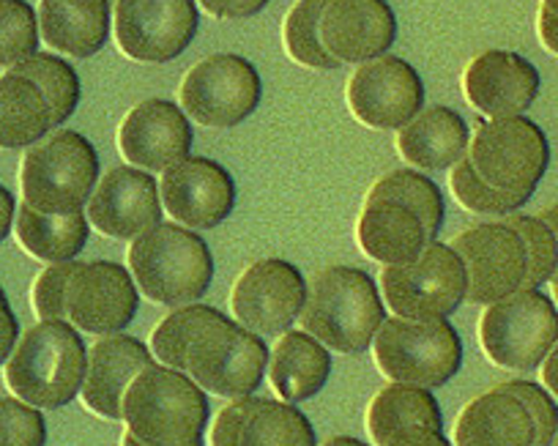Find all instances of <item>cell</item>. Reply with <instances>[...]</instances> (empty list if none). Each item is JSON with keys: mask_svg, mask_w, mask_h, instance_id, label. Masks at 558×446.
Segmentation results:
<instances>
[{"mask_svg": "<svg viewBox=\"0 0 558 446\" xmlns=\"http://www.w3.org/2000/svg\"><path fill=\"white\" fill-rule=\"evenodd\" d=\"M208 391L181 370L148 364L123 395L126 433L146 446H195L208 427Z\"/></svg>", "mask_w": 558, "mask_h": 446, "instance_id": "cell-1", "label": "cell"}, {"mask_svg": "<svg viewBox=\"0 0 558 446\" xmlns=\"http://www.w3.org/2000/svg\"><path fill=\"white\" fill-rule=\"evenodd\" d=\"M302 329L329 351L359 357L373 348L375 335L386 321V304L378 285L367 272L353 266H329L313 277Z\"/></svg>", "mask_w": 558, "mask_h": 446, "instance_id": "cell-2", "label": "cell"}, {"mask_svg": "<svg viewBox=\"0 0 558 446\" xmlns=\"http://www.w3.org/2000/svg\"><path fill=\"white\" fill-rule=\"evenodd\" d=\"M88 348L69 321H39L7 362V386L39 411H58L83 391Z\"/></svg>", "mask_w": 558, "mask_h": 446, "instance_id": "cell-3", "label": "cell"}, {"mask_svg": "<svg viewBox=\"0 0 558 446\" xmlns=\"http://www.w3.org/2000/svg\"><path fill=\"white\" fill-rule=\"evenodd\" d=\"M126 261L140 293L162 308L197 302L214 282L211 250L184 225H154L132 241Z\"/></svg>", "mask_w": 558, "mask_h": 446, "instance_id": "cell-4", "label": "cell"}, {"mask_svg": "<svg viewBox=\"0 0 558 446\" xmlns=\"http://www.w3.org/2000/svg\"><path fill=\"white\" fill-rule=\"evenodd\" d=\"M99 184V154L74 129H58L31 145L20 170L23 203L41 214H74L88 206Z\"/></svg>", "mask_w": 558, "mask_h": 446, "instance_id": "cell-5", "label": "cell"}, {"mask_svg": "<svg viewBox=\"0 0 558 446\" xmlns=\"http://www.w3.org/2000/svg\"><path fill=\"white\" fill-rule=\"evenodd\" d=\"M373 353L386 378L422 389H441L463 367V340L449 318H386L373 340Z\"/></svg>", "mask_w": 558, "mask_h": 446, "instance_id": "cell-6", "label": "cell"}, {"mask_svg": "<svg viewBox=\"0 0 558 446\" xmlns=\"http://www.w3.org/2000/svg\"><path fill=\"white\" fill-rule=\"evenodd\" d=\"M480 342L493 364L512 373H534L558 342V304L542 288H520L487 304Z\"/></svg>", "mask_w": 558, "mask_h": 446, "instance_id": "cell-7", "label": "cell"}, {"mask_svg": "<svg viewBox=\"0 0 558 446\" xmlns=\"http://www.w3.org/2000/svg\"><path fill=\"white\" fill-rule=\"evenodd\" d=\"M469 277L452 244L430 241L413 261L384 266V304L408 321H447L465 302Z\"/></svg>", "mask_w": 558, "mask_h": 446, "instance_id": "cell-8", "label": "cell"}, {"mask_svg": "<svg viewBox=\"0 0 558 446\" xmlns=\"http://www.w3.org/2000/svg\"><path fill=\"white\" fill-rule=\"evenodd\" d=\"M469 159L487 184L531 201L550 168V143L525 116L487 118L471 137Z\"/></svg>", "mask_w": 558, "mask_h": 446, "instance_id": "cell-9", "label": "cell"}, {"mask_svg": "<svg viewBox=\"0 0 558 446\" xmlns=\"http://www.w3.org/2000/svg\"><path fill=\"white\" fill-rule=\"evenodd\" d=\"M268 346L260 335L222 315L208 324L186 353V375L208 395L239 400L260 389L268 373Z\"/></svg>", "mask_w": 558, "mask_h": 446, "instance_id": "cell-10", "label": "cell"}, {"mask_svg": "<svg viewBox=\"0 0 558 446\" xmlns=\"http://www.w3.org/2000/svg\"><path fill=\"white\" fill-rule=\"evenodd\" d=\"M260 99V74L246 58L233 52L206 58L192 67L181 83V107L203 126H239L257 110Z\"/></svg>", "mask_w": 558, "mask_h": 446, "instance_id": "cell-11", "label": "cell"}, {"mask_svg": "<svg viewBox=\"0 0 558 446\" xmlns=\"http://www.w3.org/2000/svg\"><path fill=\"white\" fill-rule=\"evenodd\" d=\"M307 288L310 282L293 263L263 257L235 279L230 308L244 329L260 337H282L302 318Z\"/></svg>", "mask_w": 558, "mask_h": 446, "instance_id": "cell-12", "label": "cell"}, {"mask_svg": "<svg viewBox=\"0 0 558 446\" xmlns=\"http://www.w3.org/2000/svg\"><path fill=\"white\" fill-rule=\"evenodd\" d=\"M197 25L195 0H118L112 12L118 47L140 63H170L184 56Z\"/></svg>", "mask_w": 558, "mask_h": 446, "instance_id": "cell-13", "label": "cell"}, {"mask_svg": "<svg viewBox=\"0 0 558 446\" xmlns=\"http://www.w3.org/2000/svg\"><path fill=\"white\" fill-rule=\"evenodd\" d=\"M458 252L469 277L465 302L487 308L501 302L525 282V246L507 222H482L454 236Z\"/></svg>", "mask_w": 558, "mask_h": 446, "instance_id": "cell-14", "label": "cell"}, {"mask_svg": "<svg viewBox=\"0 0 558 446\" xmlns=\"http://www.w3.org/2000/svg\"><path fill=\"white\" fill-rule=\"evenodd\" d=\"M353 118L369 129H402L425 110V83L416 69L395 56L362 63L348 83Z\"/></svg>", "mask_w": 558, "mask_h": 446, "instance_id": "cell-15", "label": "cell"}, {"mask_svg": "<svg viewBox=\"0 0 558 446\" xmlns=\"http://www.w3.org/2000/svg\"><path fill=\"white\" fill-rule=\"evenodd\" d=\"M140 308V288L121 263H80L69 282L66 321L85 335H121Z\"/></svg>", "mask_w": 558, "mask_h": 446, "instance_id": "cell-16", "label": "cell"}, {"mask_svg": "<svg viewBox=\"0 0 558 446\" xmlns=\"http://www.w3.org/2000/svg\"><path fill=\"white\" fill-rule=\"evenodd\" d=\"M195 132L184 107L170 99H146L118 126V148L132 168L165 173L192 154Z\"/></svg>", "mask_w": 558, "mask_h": 446, "instance_id": "cell-17", "label": "cell"}, {"mask_svg": "<svg viewBox=\"0 0 558 446\" xmlns=\"http://www.w3.org/2000/svg\"><path fill=\"white\" fill-rule=\"evenodd\" d=\"M162 206L179 225L211 230L235 212V181L208 157H186L168 168L159 181Z\"/></svg>", "mask_w": 558, "mask_h": 446, "instance_id": "cell-18", "label": "cell"}, {"mask_svg": "<svg viewBox=\"0 0 558 446\" xmlns=\"http://www.w3.org/2000/svg\"><path fill=\"white\" fill-rule=\"evenodd\" d=\"M88 222L110 239L134 241L162 222L159 181L148 170L112 168L96 184L88 201Z\"/></svg>", "mask_w": 558, "mask_h": 446, "instance_id": "cell-19", "label": "cell"}, {"mask_svg": "<svg viewBox=\"0 0 558 446\" xmlns=\"http://www.w3.org/2000/svg\"><path fill=\"white\" fill-rule=\"evenodd\" d=\"M320 41L340 63L386 56L397 39V17L386 0H329L320 12Z\"/></svg>", "mask_w": 558, "mask_h": 446, "instance_id": "cell-20", "label": "cell"}, {"mask_svg": "<svg viewBox=\"0 0 558 446\" xmlns=\"http://www.w3.org/2000/svg\"><path fill=\"white\" fill-rule=\"evenodd\" d=\"M542 77L520 52L487 50L469 63L463 74L465 99L490 118L523 116L539 96Z\"/></svg>", "mask_w": 558, "mask_h": 446, "instance_id": "cell-21", "label": "cell"}, {"mask_svg": "<svg viewBox=\"0 0 558 446\" xmlns=\"http://www.w3.org/2000/svg\"><path fill=\"white\" fill-rule=\"evenodd\" d=\"M151 348L129 335H107L88 351V370L83 381V402L90 413L110 422L123 419V395L129 384L148 364H154Z\"/></svg>", "mask_w": 558, "mask_h": 446, "instance_id": "cell-22", "label": "cell"}, {"mask_svg": "<svg viewBox=\"0 0 558 446\" xmlns=\"http://www.w3.org/2000/svg\"><path fill=\"white\" fill-rule=\"evenodd\" d=\"M356 239L364 255L384 266L413 261L430 244V236L418 214L405 203L386 201V197H367L356 225Z\"/></svg>", "mask_w": 558, "mask_h": 446, "instance_id": "cell-23", "label": "cell"}, {"mask_svg": "<svg viewBox=\"0 0 558 446\" xmlns=\"http://www.w3.org/2000/svg\"><path fill=\"white\" fill-rule=\"evenodd\" d=\"M534 441L529 408L501 386L474 397L454 424V446H534Z\"/></svg>", "mask_w": 558, "mask_h": 446, "instance_id": "cell-24", "label": "cell"}, {"mask_svg": "<svg viewBox=\"0 0 558 446\" xmlns=\"http://www.w3.org/2000/svg\"><path fill=\"white\" fill-rule=\"evenodd\" d=\"M469 123L452 107H427L411 123L397 129V152L411 168L447 170L469 154Z\"/></svg>", "mask_w": 558, "mask_h": 446, "instance_id": "cell-25", "label": "cell"}, {"mask_svg": "<svg viewBox=\"0 0 558 446\" xmlns=\"http://www.w3.org/2000/svg\"><path fill=\"white\" fill-rule=\"evenodd\" d=\"M110 28V0H41L39 3L41 39L63 56H96L105 50Z\"/></svg>", "mask_w": 558, "mask_h": 446, "instance_id": "cell-26", "label": "cell"}, {"mask_svg": "<svg viewBox=\"0 0 558 446\" xmlns=\"http://www.w3.org/2000/svg\"><path fill=\"white\" fill-rule=\"evenodd\" d=\"M331 375V353L310 332L291 329L279 337L268 357V381L279 400L299 402L313 400L324 391Z\"/></svg>", "mask_w": 558, "mask_h": 446, "instance_id": "cell-27", "label": "cell"}, {"mask_svg": "<svg viewBox=\"0 0 558 446\" xmlns=\"http://www.w3.org/2000/svg\"><path fill=\"white\" fill-rule=\"evenodd\" d=\"M411 427L444 430V413L433 389L395 384L378 391L367 408V430L375 446H386L395 435Z\"/></svg>", "mask_w": 558, "mask_h": 446, "instance_id": "cell-28", "label": "cell"}, {"mask_svg": "<svg viewBox=\"0 0 558 446\" xmlns=\"http://www.w3.org/2000/svg\"><path fill=\"white\" fill-rule=\"evenodd\" d=\"M14 228H17L23 250L45 263L77 261L90 236V222L85 212L41 214L28 203L17 206Z\"/></svg>", "mask_w": 558, "mask_h": 446, "instance_id": "cell-29", "label": "cell"}, {"mask_svg": "<svg viewBox=\"0 0 558 446\" xmlns=\"http://www.w3.org/2000/svg\"><path fill=\"white\" fill-rule=\"evenodd\" d=\"M52 112L34 80L7 72L0 77V148H28L45 140Z\"/></svg>", "mask_w": 558, "mask_h": 446, "instance_id": "cell-30", "label": "cell"}, {"mask_svg": "<svg viewBox=\"0 0 558 446\" xmlns=\"http://www.w3.org/2000/svg\"><path fill=\"white\" fill-rule=\"evenodd\" d=\"M241 446H318L315 427L302 408L286 400L260 397L246 419Z\"/></svg>", "mask_w": 558, "mask_h": 446, "instance_id": "cell-31", "label": "cell"}, {"mask_svg": "<svg viewBox=\"0 0 558 446\" xmlns=\"http://www.w3.org/2000/svg\"><path fill=\"white\" fill-rule=\"evenodd\" d=\"M9 72L23 74V77L34 80L39 85L47 105H50L52 126H61V123H66L74 116L83 88H80V77L72 63H66L58 56H50V52H36V56L25 58V61H20Z\"/></svg>", "mask_w": 558, "mask_h": 446, "instance_id": "cell-32", "label": "cell"}, {"mask_svg": "<svg viewBox=\"0 0 558 446\" xmlns=\"http://www.w3.org/2000/svg\"><path fill=\"white\" fill-rule=\"evenodd\" d=\"M222 315L225 313H219L217 308H208V304H201V302L175 308L173 313H170L168 318H162V324L154 329L151 335L154 359H157L159 364H168V367L186 373V353H190V346L208 324L219 321Z\"/></svg>", "mask_w": 558, "mask_h": 446, "instance_id": "cell-33", "label": "cell"}, {"mask_svg": "<svg viewBox=\"0 0 558 446\" xmlns=\"http://www.w3.org/2000/svg\"><path fill=\"white\" fill-rule=\"evenodd\" d=\"M367 197H386V201H400L408 208L418 214V219L425 222L427 236L430 241H438V233L444 228V195L438 190V184H433L425 173H416V170H395V173H386L384 179H378L369 190Z\"/></svg>", "mask_w": 558, "mask_h": 446, "instance_id": "cell-34", "label": "cell"}, {"mask_svg": "<svg viewBox=\"0 0 558 446\" xmlns=\"http://www.w3.org/2000/svg\"><path fill=\"white\" fill-rule=\"evenodd\" d=\"M329 0H299L286 17V50L296 63L318 72H335L342 63L320 41V12Z\"/></svg>", "mask_w": 558, "mask_h": 446, "instance_id": "cell-35", "label": "cell"}, {"mask_svg": "<svg viewBox=\"0 0 558 446\" xmlns=\"http://www.w3.org/2000/svg\"><path fill=\"white\" fill-rule=\"evenodd\" d=\"M504 222L520 236L525 246V282L523 288H542L553 279L558 266V241L550 225L542 217H529V214H509Z\"/></svg>", "mask_w": 558, "mask_h": 446, "instance_id": "cell-36", "label": "cell"}, {"mask_svg": "<svg viewBox=\"0 0 558 446\" xmlns=\"http://www.w3.org/2000/svg\"><path fill=\"white\" fill-rule=\"evenodd\" d=\"M449 186H452L454 197L463 208L474 214H498V217H509L518 208H523L529 203V197L523 195H509V192L496 190V186L487 184L476 168L471 165L469 154L460 159L452 168V176H449Z\"/></svg>", "mask_w": 558, "mask_h": 446, "instance_id": "cell-37", "label": "cell"}, {"mask_svg": "<svg viewBox=\"0 0 558 446\" xmlns=\"http://www.w3.org/2000/svg\"><path fill=\"white\" fill-rule=\"evenodd\" d=\"M39 52V14L28 0H0V67H17Z\"/></svg>", "mask_w": 558, "mask_h": 446, "instance_id": "cell-38", "label": "cell"}, {"mask_svg": "<svg viewBox=\"0 0 558 446\" xmlns=\"http://www.w3.org/2000/svg\"><path fill=\"white\" fill-rule=\"evenodd\" d=\"M47 422L20 397H0V446H45Z\"/></svg>", "mask_w": 558, "mask_h": 446, "instance_id": "cell-39", "label": "cell"}, {"mask_svg": "<svg viewBox=\"0 0 558 446\" xmlns=\"http://www.w3.org/2000/svg\"><path fill=\"white\" fill-rule=\"evenodd\" d=\"M501 389L512 391L514 397H520L525 408H529L531 419H534L536 441L534 446H553L558 433V400L545 389L542 384L534 381H507V384H498Z\"/></svg>", "mask_w": 558, "mask_h": 446, "instance_id": "cell-40", "label": "cell"}, {"mask_svg": "<svg viewBox=\"0 0 558 446\" xmlns=\"http://www.w3.org/2000/svg\"><path fill=\"white\" fill-rule=\"evenodd\" d=\"M80 261L50 263L34 282V310L39 321H66V293Z\"/></svg>", "mask_w": 558, "mask_h": 446, "instance_id": "cell-41", "label": "cell"}, {"mask_svg": "<svg viewBox=\"0 0 558 446\" xmlns=\"http://www.w3.org/2000/svg\"><path fill=\"white\" fill-rule=\"evenodd\" d=\"M260 397H239V400H230L222 411L217 413L211 427V446H241V433H244L246 419L252 417V411L257 408Z\"/></svg>", "mask_w": 558, "mask_h": 446, "instance_id": "cell-42", "label": "cell"}, {"mask_svg": "<svg viewBox=\"0 0 558 446\" xmlns=\"http://www.w3.org/2000/svg\"><path fill=\"white\" fill-rule=\"evenodd\" d=\"M197 3L219 20L252 17V14L263 12L268 7V0H197Z\"/></svg>", "mask_w": 558, "mask_h": 446, "instance_id": "cell-43", "label": "cell"}, {"mask_svg": "<svg viewBox=\"0 0 558 446\" xmlns=\"http://www.w3.org/2000/svg\"><path fill=\"white\" fill-rule=\"evenodd\" d=\"M17 340H20L17 315H14L7 293H3V288H0V367L9 362L14 346H17Z\"/></svg>", "mask_w": 558, "mask_h": 446, "instance_id": "cell-44", "label": "cell"}, {"mask_svg": "<svg viewBox=\"0 0 558 446\" xmlns=\"http://www.w3.org/2000/svg\"><path fill=\"white\" fill-rule=\"evenodd\" d=\"M386 446H454V444L444 435V430L411 427L405 430V433L395 435Z\"/></svg>", "mask_w": 558, "mask_h": 446, "instance_id": "cell-45", "label": "cell"}, {"mask_svg": "<svg viewBox=\"0 0 558 446\" xmlns=\"http://www.w3.org/2000/svg\"><path fill=\"white\" fill-rule=\"evenodd\" d=\"M536 31H539V39L545 45V50H550L553 56H558V14H553L550 9H539V20H536Z\"/></svg>", "mask_w": 558, "mask_h": 446, "instance_id": "cell-46", "label": "cell"}, {"mask_svg": "<svg viewBox=\"0 0 558 446\" xmlns=\"http://www.w3.org/2000/svg\"><path fill=\"white\" fill-rule=\"evenodd\" d=\"M14 217H17V201L7 186L0 184V241H7V236L12 233Z\"/></svg>", "mask_w": 558, "mask_h": 446, "instance_id": "cell-47", "label": "cell"}, {"mask_svg": "<svg viewBox=\"0 0 558 446\" xmlns=\"http://www.w3.org/2000/svg\"><path fill=\"white\" fill-rule=\"evenodd\" d=\"M542 386L558 400V342L553 346V351L547 353L545 362H542Z\"/></svg>", "mask_w": 558, "mask_h": 446, "instance_id": "cell-48", "label": "cell"}, {"mask_svg": "<svg viewBox=\"0 0 558 446\" xmlns=\"http://www.w3.org/2000/svg\"><path fill=\"white\" fill-rule=\"evenodd\" d=\"M539 217L550 225V230L556 233V241H558V206H547L545 212H539ZM550 282H553V288H558V266H556V274H553Z\"/></svg>", "mask_w": 558, "mask_h": 446, "instance_id": "cell-49", "label": "cell"}, {"mask_svg": "<svg viewBox=\"0 0 558 446\" xmlns=\"http://www.w3.org/2000/svg\"><path fill=\"white\" fill-rule=\"evenodd\" d=\"M320 446H369V444H364V441L353 438V435H335V438L324 441V444H320Z\"/></svg>", "mask_w": 558, "mask_h": 446, "instance_id": "cell-50", "label": "cell"}, {"mask_svg": "<svg viewBox=\"0 0 558 446\" xmlns=\"http://www.w3.org/2000/svg\"><path fill=\"white\" fill-rule=\"evenodd\" d=\"M121 446H146V444H140L137 438H132V435H129V433H123ZM195 446H203V441H201V444H195Z\"/></svg>", "mask_w": 558, "mask_h": 446, "instance_id": "cell-51", "label": "cell"}, {"mask_svg": "<svg viewBox=\"0 0 558 446\" xmlns=\"http://www.w3.org/2000/svg\"><path fill=\"white\" fill-rule=\"evenodd\" d=\"M542 7L550 9L553 14H558V0H542Z\"/></svg>", "mask_w": 558, "mask_h": 446, "instance_id": "cell-52", "label": "cell"}, {"mask_svg": "<svg viewBox=\"0 0 558 446\" xmlns=\"http://www.w3.org/2000/svg\"><path fill=\"white\" fill-rule=\"evenodd\" d=\"M553 302L558 304V288H553Z\"/></svg>", "mask_w": 558, "mask_h": 446, "instance_id": "cell-53", "label": "cell"}, {"mask_svg": "<svg viewBox=\"0 0 558 446\" xmlns=\"http://www.w3.org/2000/svg\"><path fill=\"white\" fill-rule=\"evenodd\" d=\"M553 446H558V433H556V441H553Z\"/></svg>", "mask_w": 558, "mask_h": 446, "instance_id": "cell-54", "label": "cell"}, {"mask_svg": "<svg viewBox=\"0 0 558 446\" xmlns=\"http://www.w3.org/2000/svg\"><path fill=\"white\" fill-rule=\"evenodd\" d=\"M110 3H112V7H116V3H118V0H110Z\"/></svg>", "mask_w": 558, "mask_h": 446, "instance_id": "cell-55", "label": "cell"}]
</instances>
